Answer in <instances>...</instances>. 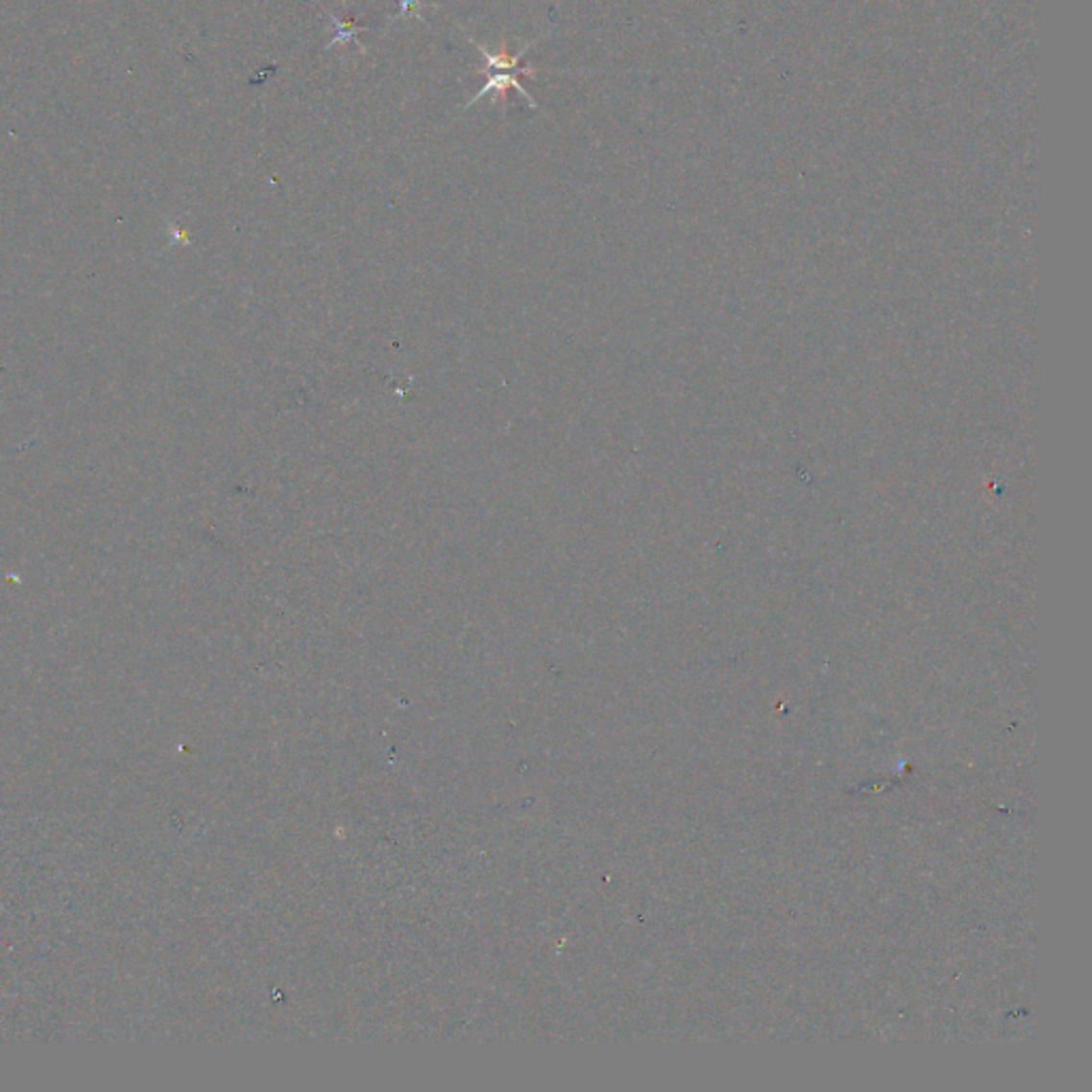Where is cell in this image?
Here are the masks:
<instances>
[{
	"label": "cell",
	"instance_id": "obj_1",
	"mask_svg": "<svg viewBox=\"0 0 1092 1092\" xmlns=\"http://www.w3.org/2000/svg\"><path fill=\"white\" fill-rule=\"evenodd\" d=\"M517 75H519V73H508V71H504V73H493V75H489L487 84H485V85H482L480 92H478L476 96H473V99H472V101H468V103H466V108H472V105H476V103L482 99V96H487V94H491V92H493V94H496V96H493V103H499L501 99H506V92H508L510 88H515L519 94H523V96H525V101L529 103V108H534V109H536V108H538L536 101H534V99H531V94H529V92L523 88V85H521V82L517 80Z\"/></svg>",
	"mask_w": 1092,
	"mask_h": 1092
},
{
	"label": "cell",
	"instance_id": "obj_2",
	"mask_svg": "<svg viewBox=\"0 0 1092 1092\" xmlns=\"http://www.w3.org/2000/svg\"><path fill=\"white\" fill-rule=\"evenodd\" d=\"M536 43H538V41H529V43L523 47V50H519L515 56H510V54H506L504 47H501L499 54H491L489 50H485V47L473 41V45L478 47L482 61H485V69H480L478 73L508 71V73H523V75L534 77V71H529V66H523V69H519V64H521V58H523Z\"/></svg>",
	"mask_w": 1092,
	"mask_h": 1092
},
{
	"label": "cell",
	"instance_id": "obj_3",
	"mask_svg": "<svg viewBox=\"0 0 1092 1092\" xmlns=\"http://www.w3.org/2000/svg\"><path fill=\"white\" fill-rule=\"evenodd\" d=\"M328 19H331L333 26L337 28V35L331 38V43L327 45V50H331L333 45L356 41V33H359V28H356V26L351 22V19H344V22H342V19L337 17V15H333V13L328 15Z\"/></svg>",
	"mask_w": 1092,
	"mask_h": 1092
},
{
	"label": "cell",
	"instance_id": "obj_4",
	"mask_svg": "<svg viewBox=\"0 0 1092 1092\" xmlns=\"http://www.w3.org/2000/svg\"><path fill=\"white\" fill-rule=\"evenodd\" d=\"M419 12H421V0H401V9H400L398 17L408 15V13H419ZM398 17H393V19H398Z\"/></svg>",
	"mask_w": 1092,
	"mask_h": 1092
}]
</instances>
